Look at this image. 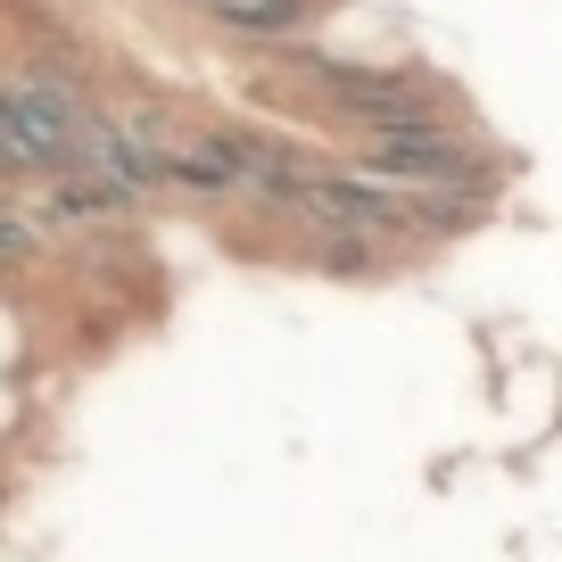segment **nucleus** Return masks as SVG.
Returning a JSON list of instances; mask_svg holds the SVG:
<instances>
[{
	"label": "nucleus",
	"mask_w": 562,
	"mask_h": 562,
	"mask_svg": "<svg viewBox=\"0 0 562 562\" xmlns=\"http://www.w3.org/2000/svg\"><path fill=\"white\" fill-rule=\"evenodd\" d=\"M281 67H299L315 116H331L339 133H397V124H430V116H456V83H439L430 67H381V58H339L323 42H290L273 50Z\"/></svg>",
	"instance_id": "f257e3e1"
},
{
	"label": "nucleus",
	"mask_w": 562,
	"mask_h": 562,
	"mask_svg": "<svg viewBox=\"0 0 562 562\" xmlns=\"http://www.w3.org/2000/svg\"><path fill=\"white\" fill-rule=\"evenodd\" d=\"M306 265H315V273H331V281H372V273H389V265H397V248L364 240V232H315V240H306Z\"/></svg>",
	"instance_id": "7ed1b4c3"
},
{
	"label": "nucleus",
	"mask_w": 562,
	"mask_h": 562,
	"mask_svg": "<svg viewBox=\"0 0 562 562\" xmlns=\"http://www.w3.org/2000/svg\"><path fill=\"white\" fill-rule=\"evenodd\" d=\"M42 248H50V232L34 224V207H18V199L0 191V273H25Z\"/></svg>",
	"instance_id": "20e7f679"
},
{
	"label": "nucleus",
	"mask_w": 562,
	"mask_h": 562,
	"mask_svg": "<svg viewBox=\"0 0 562 562\" xmlns=\"http://www.w3.org/2000/svg\"><path fill=\"white\" fill-rule=\"evenodd\" d=\"M199 18L215 25V34H232V42H248V50H290V42H315L323 34V0H191Z\"/></svg>",
	"instance_id": "f03ea898"
}]
</instances>
